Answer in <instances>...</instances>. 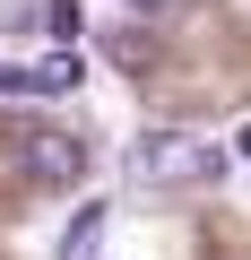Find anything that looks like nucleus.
I'll use <instances>...</instances> for the list:
<instances>
[{
	"label": "nucleus",
	"mask_w": 251,
	"mask_h": 260,
	"mask_svg": "<svg viewBox=\"0 0 251 260\" xmlns=\"http://www.w3.org/2000/svg\"><path fill=\"white\" fill-rule=\"evenodd\" d=\"M234 156H242V165H251V130H242V139H234Z\"/></svg>",
	"instance_id": "5"
},
{
	"label": "nucleus",
	"mask_w": 251,
	"mask_h": 260,
	"mask_svg": "<svg viewBox=\"0 0 251 260\" xmlns=\"http://www.w3.org/2000/svg\"><path fill=\"white\" fill-rule=\"evenodd\" d=\"M130 9H165V0H130Z\"/></svg>",
	"instance_id": "6"
},
{
	"label": "nucleus",
	"mask_w": 251,
	"mask_h": 260,
	"mask_svg": "<svg viewBox=\"0 0 251 260\" xmlns=\"http://www.w3.org/2000/svg\"><path fill=\"white\" fill-rule=\"evenodd\" d=\"M44 18H52V0H0V26H35L44 35Z\"/></svg>",
	"instance_id": "4"
},
{
	"label": "nucleus",
	"mask_w": 251,
	"mask_h": 260,
	"mask_svg": "<svg viewBox=\"0 0 251 260\" xmlns=\"http://www.w3.org/2000/svg\"><path fill=\"white\" fill-rule=\"evenodd\" d=\"M130 174L139 182H225V148L191 139V130H148V139H130Z\"/></svg>",
	"instance_id": "1"
},
{
	"label": "nucleus",
	"mask_w": 251,
	"mask_h": 260,
	"mask_svg": "<svg viewBox=\"0 0 251 260\" xmlns=\"http://www.w3.org/2000/svg\"><path fill=\"white\" fill-rule=\"evenodd\" d=\"M104 225H113V208L87 200V208L69 217V234H61V260H95V251H104Z\"/></svg>",
	"instance_id": "3"
},
{
	"label": "nucleus",
	"mask_w": 251,
	"mask_h": 260,
	"mask_svg": "<svg viewBox=\"0 0 251 260\" xmlns=\"http://www.w3.org/2000/svg\"><path fill=\"white\" fill-rule=\"evenodd\" d=\"M9 148H18L26 182H44V191H69V182L87 174V148L69 139V130H44V121H18V130H9Z\"/></svg>",
	"instance_id": "2"
}]
</instances>
